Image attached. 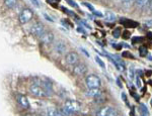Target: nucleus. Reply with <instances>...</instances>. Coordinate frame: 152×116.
Returning <instances> with one entry per match:
<instances>
[{"mask_svg": "<svg viewBox=\"0 0 152 116\" xmlns=\"http://www.w3.org/2000/svg\"><path fill=\"white\" fill-rule=\"evenodd\" d=\"M123 57L125 58V57H130V58H134L133 55H132L131 54H130V53H128V52H125V53H123Z\"/></svg>", "mask_w": 152, "mask_h": 116, "instance_id": "28", "label": "nucleus"}, {"mask_svg": "<svg viewBox=\"0 0 152 116\" xmlns=\"http://www.w3.org/2000/svg\"><path fill=\"white\" fill-rule=\"evenodd\" d=\"M120 35H121V30H120L119 27L114 30V31H113V37L118 38V37H120Z\"/></svg>", "mask_w": 152, "mask_h": 116, "instance_id": "20", "label": "nucleus"}, {"mask_svg": "<svg viewBox=\"0 0 152 116\" xmlns=\"http://www.w3.org/2000/svg\"><path fill=\"white\" fill-rule=\"evenodd\" d=\"M41 43H45V45H50L54 42V35L52 31H44L43 33L39 37Z\"/></svg>", "mask_w": 152, "mask_h": 116, "instance_id": "7", "label": "nucleus"}, {"mask_svg": "<svg viewBox=\"0 0 152 116\" xmlns=\"http://www.w3.org/2000/svg\"><path fill=\"white\" fill-rule=\"evenodd\" d=\"M47 116H63L61 110H58L54 107H50L47 109Z\"/></svg>", "mask_w": 152, "mask_h": 116, "instance_id": "14", "label": "nucleus"}, {"mask_svg": "<svg viewBox=\"0 0 152 116\" xmlns=\"http://www.w3.org/2000/svg\"><path fill=\"white\" fill-rule=\"evenodd\" d=\"M80 109H81V104L76 100H70L69 99V100H67L64 103V106H63L62 110H61V113L63 114V116H69L79 112Z\"/></svg>", "mask_w": 152, "mask_h": 116, "instance_id": "1", "label": "nucleus"}, {"mask_svg": "<svg viewBox=\"0 0 152 116\" xmlns=\"http://www.w3.org/2000/svg\"><path fill=\"white\" fill-rule=\"evenodd\" d=\"M148 5H149V9H150V10H151V12H152V0H150V1H149Z\"/></svg>", "mask_w": 152, "mask_h": 116, "instance_id": "33", "label": "nucleus"}, {"mask_svg": "<svg viewBox=\"0 0 152 116\" xmlns=\"http://www.w3.org/2000/svg\"><path fill=\"white\" fill-rule=\"evenodd\" d=\"M31 3L34 4L36 7H40V3H39V0H31Z\"/></svg>", "mask_w": 152, "mask_h": 116, "instance_id": "26", "label": "nucleus"}, {"mask_svg": "<svg viewBox=\"0 0 152 116\" xmlns=\"http://www.w3.org/2000/svg\"><path fill=\"white\" fill-rule=\"evenodd\" d=\"M147 55V50L145 47H141L140 48V55H142V57H145V55Z\"/></svg>", "mask_w": 152, "mask_h": 116, "instance_id": "21", "label": "nucleus"}, {"mask_svg": "<svg viewBox=\"0 0 152 116\" xmlns=\"http://www.w3.org/2000/svg\"><path fill=\"white\" fill-rule=\"evenodd\" d=\"M96 116H117V111L111 106H105L99 109Z\"/></svg>", "mask_w": 152, "mask_h": 116, "instance_id": "5", "label": "nucleus"}, {"mask_svg": "<svg viewBox=\"0 0 152 116\" xmlns=\"http://www.w3.org/2000/svg\"><path fill=\"white\" fill-rule=\"evenodd\" d=\"M134 0H122V2L125 4V5H131V3Z\"/></svg>", "mask_w": 152, "mask_h": 116, "instance_id": "25", "label": "nucleus"}, {"mask_svg": "<svg viewBox=\"0 0 152 116\" xmlns=\"http://www.w3.org/2000/svg\"><path fill=\"white\" fill-rule=\"evenodd\" d=\"M53 49L57 54H63L66 50V43L63 40H57V42L54 43Z\"/></svg>", "mask_w": 152, "mask_h": 116, "instance_id": "11", "label": "nucleus"}, {"mask_svg": "<svg viewBox=\"0 0 152 116\" xmlns=\"http://www.w3.org/2000/svg\"><path fill=\"white\" fill-rule=\"evenodd\" d=\"M94 102L95 103H99V104H102V103H104V101H105V97H104V95L102 93H100L99 95H97L96 97H94Z\"/></svg>", "mask_w": 152, "mask_h": 116, "instance_id": "19", "label": "nucleus"}, {"mask_svg": "<svg viewBox=\"0 0 152 116\" xmlns=\"http://www.w3.org/2000/svg\"><path fill=\"white\" fill-rule=\"evenodd\" d=\"M66 1L68 2V4H70L71 6L75 7V8H77V7H78V5L75 3V1H74V0H66Z\"/></svg>", "mask_w": 152, "mask_h": 116, "instance_id": "24", "label": "nucleus"}, {"mask_svg": "<svg viewBox=\"0 0 152 116\" xmlns=\"http://www.w3.org/2000/svg\"><path fill=\"white\" fill-rule=\"evenodd\" d=\"M102 93L99 90V88H92V89H88L87 92H86V95L89 96V97H96L97 95Z\"/></svg>", "mask_w": 152, "mask_h": 116, "instance_id": "15", "label": "nucleus"}, {"mask_svg": "<svg viewBox=\"0 0 152 116\" xmlns=\"http://www.w3.org/2000/svg\"><path fill=\"white\" fill-rule=\"evenodd\" d=\"M121 23L126 27H136L138 26V23L135 22L133 20H130V19H126V18H122L121 19Z\"/></svg>", "mask_w": 152, "mask_h": 116, "instance_id": "13", "label": "nucleus"}, {"mask_svg": "<svg viewBox=\"0 0 152 116\" xmlns=\"http://www.w3.org/2000/svg\"><path fill=\"white\" fill-rule=\"evenodd\" d=\"M65 60L68 65H70V66H75V65L78 64V62H79V55L75 52H70L66 55Z\"/></svg>", "mask_w": 152, "mask_h": 116, "instance_id": "6", "label": "nucleus"}, {"mask_svg": "<svg viewBox=\"0 0 152 116\" xmlns=\"http://www.w3.org/2000/svg\"><path fill=\"white\" fill-rule=\"evenodd\" d=\"M33 16H34V13H33V11H31V9L24 8L21 10V12L19 13V16H18L19 22H20L21 24H26V23L29 22V21L33 19Z\"/></svg>", "mask_w": 152, "mask_h": 116, "instance_id": "4", "label": "nucleus"}, {"mask_svg": "<svg viewBox=\"0 0 152 116\" xmlns=\"http://www.w3.org/2000/svg\"><path fill=\"white\" fill-rule=\"evenodd\" d=\"M39 83H40V85L42 86V88L44 89V91H45L46 93V96H52L53 95V86L52 84L50 83L49 81H44V80H40L39 81Z\"/></svg>", "mask_w": 152, "mask_h": 116, "instance_id": "9", "label": "nucleus"}, {"mask_svg": "<svg viewBox=\"0 0 152 116\" xmlns=\"http://www.w3.org/2000/svg\"><path fill=\"white\" fill-rule=\"evenodd\" d=\"M137 40H143V38H141V37H134V38H133V43H136Z\"/></svg>", "mask_w": 152, "mask_h": 116, "instance_id": "30", "label": "nucleus"}, {"mask_svg": "<svg viewBox=\"0 0 152 116\" xmlns=\"http://www.w3.org/2000/svg\"><path fill=\"white\" fill-rule=\"evenodd\" d=\"M24 116H38L37 114H33V113H28V114H26Z\"/></svg>", "mask_w": 152, "mask_h": 116, "instance_id": "34", "label": "nucleus"}, {"mask_svg": "<svg viewBox=\"0 0 152 116\" xmlns=\"http://www.w3.org/2000/svg\"><path fill=\"white\" fill-rule=\"evenodd\" d=\"M147 76H151V71H147Z\"/></svg>", "mask_w": 152, "mask_h": 116, "instance_id": "36", "label": "nucleus"}, {"mask_svg": "<svg viewBox=\"0 0 152 116\" xmlns=\"http://www.w3.org/2000/svg\"><path fill=\"white\" fill-rule=\"evenodd\" d=\"M95 62H96L97 64H99V66L102 67V68H104V63L102 62V60H100V58H99V57H96V58H95Z\"/></svg>", "mask_w": 152, "mask_h": 116, "instance_id": "22", "label": "nucleus"}, {"mask_svg": "<svg viewBox=\"0 0 152 116\" xmlns=\"http://www.w3.org/2000/svg\"><path fill=\"white\" fill-rule=\"evenodd\" d=\"M129 78L131 79V80L134 78V72H133V69L129 70Z\"/></svg>", "mask_w": 152, "mask_h": 116, "instance_id": "27", "label": "nucleus"}, {"mask_svg": "<svg viewBox=\"0 0 152 116\" xmlns=\"http://www.w3.org/2000/svg\"><path fill=\"white\" fill-rule=\"evenodd\" d=\"M73 73H74L76 76H83L87 73V67L85 64H82V63H78L76 64L74 68H73Z\"/></svg>", "mask_w": 152, "mask_h": 116, "instance_id": "8", "label": "nucleus"}, {"mask_svg": "<svg viewBox=\"0 0 152 116\" xmlns=\"http://www.w3.org/2000/svg\"><path fill=\"white\" fill-rule=\"evenodd\" d=\"M44 31H45V27H44L43 23H41V22H36L35 24L31 27V35H36V37H40Z\"/></svg>", "mask_w": 152, "mask_h": 116, "instance_id": "10", "label": "nucleus"}, {"mask_svg": "<svg viewBox=\"0 0 152 116\" xmlns=\"http://www.w3.org/2000/svg\"><path fill=\"white\" fill-rule=\"evenodd\" d=\"M149 1L150 0H135V2H136V5L138 7H145L146 5H148Z\"/></svg>", "mask_w": 152, "mask_h": 116, "instance_id": "18", "label": "nucleus"}, {"mask_svg": "<svg viewBox=\"0 0 152 116\" xmlns=\"http://www.w3.org/2000/svg\"><path fill=\"white\" fill-rule=\"evenodd\" d=\"M136 81H137L136 85L138 86V87H141V81H140V79H139V78H137V80H136Z\"/></svg>", "mask_w": 152, "mask_h": 116, "instance_id": "31", "label": "nucleus"}, {"mask_svg": "<svg viewBox=\"0 0 152 116\" xmlns=\"http://www.w3.org/2000/svg\"><path fill=\"white\" fill-rule=\"evenodd\" d=\"M148 37L152 38V32H148Z\"/></svg>", "mask_w": 152, "mask_h": 116, "instance_id": "35", "label": "nucleus"}, {"mask_svg": "<svg viewBox=\"0 0 152 116\" xmlns=\"http://www.w3.org/2000/svg\"><path fill=\"white\" fill-rule=\"evenodd\" d=\"M104 19L107 21H115V19H116V14H115L114 12H112V11H110V10L105 11Z\"/></svg>", "mask_w": 152, "mask_h": 116, "instance_id": "16", "label": "nucleus"}, {"mask_svg": "<svg viewBox=\"0 0 152 116\" xmlns=\"http://www.w3.org/2000/svg\"><path fill=\"white\" fill-rule=\"evenodd\" d=\"M28 91H29V93H31L33 96H35V97H38V98L47 97L45 91H44V89L42 88V86L40 85L39 82H35V83L31 84V85L29 86Z\"/></svg>", "mask_w": 152, "mask_h": 116, "instance_id": "2", "label": "nucleus"}, {"mask_svg": "<svg viewBox=\"0 0 152 116\" xmlns=\"http://www.w3.org/2000/svg\"><path fill=\"white\" fill-rule=\"evenodd\" d=\"M85 84H86L88 89L99 88L100 85H102V81H100L99 76L94 75V74H90L85 78Z\"/></svg>", "mask_w": 152, "mask_h": 116, "instance_id": "3", "label": "nucleus"}, {"mask_svg": "<svg viewBox=\"0 0 152 116\" xmlns=\"http://www.w3.org/2000/svg\"><path fill=\"white\" fill-rule=\"evenodd\" d=\"M130 33H129V31H125V32H124V35H122V37H123L124 38H129L130 37Z\"/></svg>", "mask_w": 152, "mask_h": 116, "instance_id": "29", "label": "nucleus"}, {"mask_svg": "<svg viewBox=\"0 0 152 116\" xmlns=\"http://www.w3.org/2000/svg\"><path fill=\"white\" fill-rule=\"evenodd\" d=\"M83 5H85L87 7V8H89L90 9V11H91V12H94V6L91 5V4H89V3H86V2H84V3H83Z\"/></svg>", "mask_w": 152, "mask_h": 116, "instance_id": "23", "label": "nucleus"}, {"mask_svg": "<svg viewBox=\"0 0 152 116\" xmlns=\"http://www.w3.org/2000/svg\"><path fill=\"white\" fill-rule=\"evenodd\" d=\"M44 16H45V17H46V19H48V20H50V21H53V19L51 18L50 16H48V15H47V14H46V13L44 14Z\"/></svg>", "mask_w": 152, "mask_h": 116, "instance_id": "32", "label": "nucleus"}, {"mask_svg": "<svg viewBox=\"0 0 152 116\" xmlns=\"http://www.w3.org/2000/svg\"><path fill=\"white\" fill-rule=\"evenodd\" d=\"M16 99H18V103L19 104V106H20L21 108H23V109H28L29 108V101L26 96L24 95H18Z\"/></svg>", "mask_w": 152, "mask_h": 116, "instance_id": "12", "label": "nucleus"}, {"mask_svg": "<svg viewBox=\"0 0 152 116\" xmlns=\"http://www.w3.org/2000/svg\"><path fill=\"white\" fill-rule=\"evenodd\" d=\"M151 105H152V101H151Z\"/></svg>", "mask_w": 152, "mask_h": 116, "instance_id": "37", "label": "nucleus"}, {"mask_svg": "<svg viewBox=\"0 0 152 116\" xmlns=\"http://www.w3.org/2000/svg\"><path fill=\"white\" fill-rule=\"evenodd\" d=\"M16 3H18V0H4V4H5V6L7 8H13L14 6L16 5Z\"/></svg>", "mask_w": 152, "mask_h": 116, "instance_id": "17", "label": "nucleus"}]
</instances>
